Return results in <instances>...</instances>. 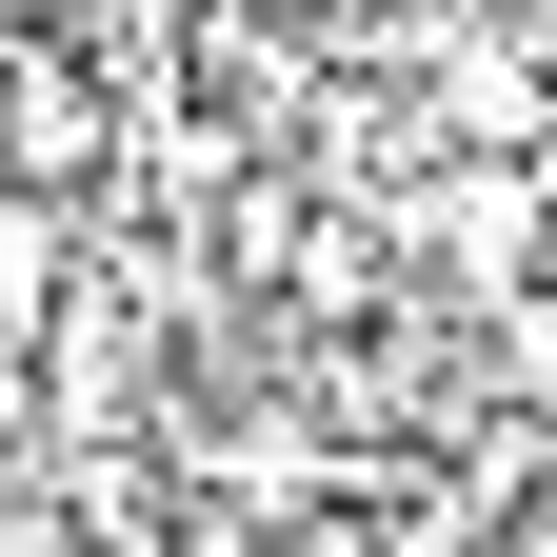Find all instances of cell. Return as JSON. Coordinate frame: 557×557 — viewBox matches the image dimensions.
Wrapping results in <instances>:
<instances>
[{"mask_svg": "<svg viewBox=\"0 0 557 557\" xmlns=\"http://www.w3.org/2000/svg\"><path fill=\"white\" fill-rule=\"evenodd\" d=\"M120 120L139 100L60 21H0V180H21V199H81V220H100V199H120Z\"/></svg>", "mask_w": 557, "mask_h": 557, "instance_id": "1", "label": "cell"}, {"mask_svg": "<svg viewBox=\"0 0 557 557\" xmlns=\"http://www.w3.org/2000/svg\"><path fill=\"white\" fill-rule=\"evenodd\" d=\"M478 557H557V478H518V498L478 518Z\"/></svg>", "mask_w": 557, "mask_h": 557, "instance_id": "4", "label": "cell"}, {"mask_svg": "<svg viewBox=\"0 0 557 557\" xmlns=\"http://www.w3.org/2000/svg\"><path fill=\"white\" fill-rule=\"evenodd\" d=\"M0 557H100V537H81V498H60V458L0 478Z\"/></svg>", "mask_w": 557, "mask_h": 557, "instance_id": "3", "label": "cell"}, {"mask_svg": "<svg viewBox=\"0 0 557 557\" xmlns=\"http://www.w3.org/2000/svg\"><path fill=\"white\" fill-rule=\"evenodd\" d=\"M60 299H81V199H21V180H0V359H21Z\"/></svg>", "mask_w": 557, "mask_h": 557, "instance_id": "2", "label": "cell"}, {"mask_svg": "<svg viewBox=\"0 0 557 557\" xmlns=\"http://www.w3.org/2000/svg\"><path fill=\"white\" fill-rule=\"evenodd\" d=\"M278 21H319V40H359V21H398V0H278Z\"/></svg>", "mask_w": 557, "mask_h": 557, "instance_id": "5", "label": "cell"}]
</instances>
